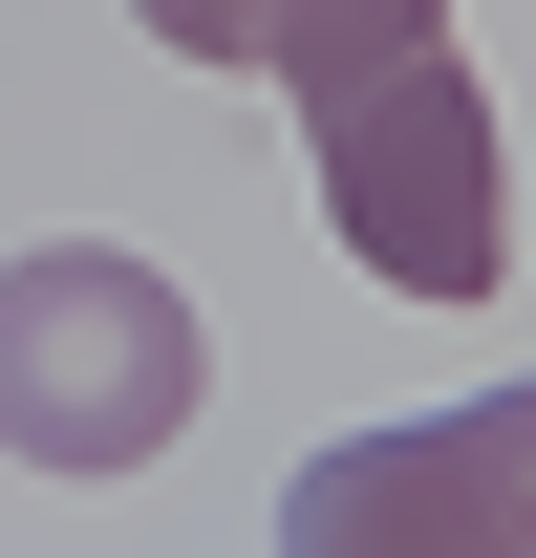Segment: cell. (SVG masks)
Returning a JSON list of instances; mask_svg holds the SVG:
<instances>
[{
  "label": "cell",
  "mask_w": 536,
  "mask_h": 558,
  "mask_svg": "<svg viewBox=\"0 0 536 558\" xmlns=\"http://www.w3.org/2000/svg\"><path fill=\"white\" fill-rule=\"evenodd\" d=\"M301 172H322L343 258L387 301H494L515 279V150H494L472 44H387V65L301 86Z\"/></svg>",
  "instance_id": "obj_1"
},
{
  "label": "cell",
  "mask_w": 536,
  "mask_h": 558,
  "mask_svg": "<svg viewBox=\"0 0 536 558\" xmlns=\"http://www.w3.org/2000/svg\"><path fill=\"white\" fill-rule=\"evenodd\" d=\"M279 558H536V387L387 409L279 473Z\"/></svg>",
  "instance_id": "obj_3"
},
{
  "label": "cell",
  "mask_w": 536,
  "mask_h": 558,
  "mask_svg": "<svg viewBox=\"0 0 536 558\" xmlns=\"http://www.w3.org/2000/svg\"><path fill=\"white\" fill-rule=\"evenodd\" d=\"M172 65H236V86H343V65H387V44H451V0H130Z\"/></svg>",
  "instance_id": "obj_4"
},
{
  "label": "cell",
  "mask_w": 536,
  "mask_h": 558,
  "mask_svg": "<svg viewBox=\"0 0 536 558\" xmlns=\"http://www.w3.org/2000/svg\"><path fill=\"white\" fill-rule=\"evenodd\" d=\"M215 344L194 301L130 258V236H44V258H0V451L22 473H150L172 429H194Z\"/></svg>",
  "instance_id": "obj_2"
}]
</instances>
